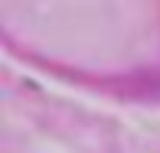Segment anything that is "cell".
Instances as JSON below:
<instances>
[]
</instances>
